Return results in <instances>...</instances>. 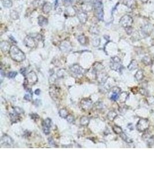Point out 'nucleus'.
Returning a JSON list of instances; mask_svg holds the SVG:
<instances>
[{"label":"nucleus","mask_w":154,"mask_h":173,"mask_svg":"<svg viewBox=\"0 0 154 173\" xmlns=\"http://www.w3.org/2000/svg\"><path fill=\"white\" fill-rule=\"evenodd\" d=\"M1 145H4L5 146L6 145H11L12 144L13 141L11 139V137H9L7 135H4L1 138Z\"/></svg>","instance_id":"11"},{"label":"nucleus","mask_w":154,"mask_h":173,"mask_svg":"<svg viewBox=\"0 0 154 173\" xmlns=\"http://www.w3.org/2000/svg\"><path fill=\"white\" fill-rule=\"evenodd\" d=\"M77 17L81 24H85L88 19V16L84 11H79L77 13Z\"/></svg>","instance_id":"9"},{"label":"nucleus","mask_w":154,"mask_h":173,"mask_svg":"<svg viewBox=\"0 0 154 173\" xmlns=\"http://www.w3.org/2000/svg\"><path fill=\"white\" fill-rule=\"evenodd\" d=\"M81 106L83 109L86 110L89 109L92 106V100L89 99H84L82 100L81 102Z\"/></svg>","instance_id":"13"},{"label":"nucleus","mask_w":154,"mask_h":173,"mask_svg":"<svg viewBox=\"0 0 154 173\" xmlns=\"http://www.w3.org/2000/svg\"><path fill=\"white\" fill-rule=\"evenodd\" d=\"M142 61L145 65H150L152 63V60H151V58L148 57V56H145L144 57H143Z\"/></svg>","instance_id":"24"},{"label":"nucleus","mask_w":154,"mask_h":173,"mask_svg":"<svg viewBox=\"0 0 154 173\" xmlns=\"http://www.w3.org/2000/svg\"><path fill=\"white\" fill-rule=\"evenodd\" d=\"M124 4L129 8H133L136 5L135 0H124Z\"/></svg>","instance_id":"18"},{"label":"nucleus","mask_w":154,"mask_h":173,"mask_svg":"<svg viewBox=\"0 0 154 173\" xmlns=\"http://www.w3.org/2000/svg\"><path fill=\"white\" fill-rule=\"evenodd\" d=\"M11 17L12 19L17 20L19 18V15H18V13L16 11H12L11 12Z\"/></svg>","instance_id":"28"},{"label":"nucleus","mask_w":154,"mask_h":173,"mask_svg":"<svg viewBox=\"0 0 154 173\" xmlns=\"http://www.w3.org/2000/svg\"><path fill=\"white\" fill-rule=\"evenodd\" d=\"M2 5L5 8H11L12 6V2L11 0H2Z\"/></svg>","instance_id":"25"},{"label":"nucleus","mask_w":154,"mask_h":173,"mask_svg":"<svg viewBox=\"0 0 154 173\" xmlns=\"http://www.w3.org/2000/svg\"><path fill=\"white\" fill-rule=\"evenodd\" d=\"M148 1H149V0H141V1L143 3H147Z\"/></svg>","instance_id":"41"},{"label":"nucleus","mask_w":154,"mask_h":173,"mask_svg":"<svg viewBox=\"0 0 154 173\" xmlns=\"http://www.w3.org/2000/svg\"><path fill=\"white\" fill-rule=\"evenodd\" d=\"M113 129L114 132L116 133V134H118V135L119 134V135H120L121 133H122V130L121 128L120 127L117 126V125H115V126H113Z\"/></svg>","instance_id":"30"},{"label":"nucleus","mask_w":154,"mask_h":173,"mask_svg":"<svg viewBox=\"0 0 154 173\" xmlns=\"http://www.w3.org/2000/svg\"><path fill=\"white\" fill-rule=\"evenodd\" d=\"M24 99H26L27 100L30 101L31 100V93H28V94H26L24 96Z\"/></svg>","instance_id":"35"},{"label":"nucleus","mask_w":154,"mask_h":173,"mask_svg":"<svg viewBox=\"0 0 154 173\" xmlns=\"http://www.w3.org/2000/svg\"><path fill=\"white\" fill-rule=\"evenodd\" d=\"M38 24L40 26H43L46 25L47 24H48V20L46 17H44L43 16H39L38 17Z\"/></svg>","instance_id":"16"},{"label":"nucleus","mask_w":154,"mask_h":173,"mask_svg":"<svg viewBox=\"0 0 154 173\" xmlns=\"http://www.w3.org/2000/svg\"><path fill=\"white\" fill-rule=\"evenodd\" d=\"M27 82H28L30 84H34L37 83V80H38V78H37V76L35 72H31L27 75Z\"/></svg>","instance_id":"7"},{"label":"nucleus","mask_w":154,"mask_h":173,"mask_svg":"<svg viewBox=\"0 0 154 173\" xmlns=\"http://www.w3.org/2000/svg\"><path fill=\"white\" fill-rule=\"evenodd\" d=\"M67 120L68 122H72L73 120H74V118H73L72 115H68V116L67 117Z\"/></svg>","instance_id":"38"},{"label":"nucleus","mask_w":154,"mask_h":173,"mask_svg":"<svg viewBox=\"0 0 154 173\" xmlns=\"http://www.w3.org/2000/svg\"><path fill=\"white\" fill-rule=\"evenodd\" d=\"M152 25H149V24L145 25L144 27L142 28V32H143L145 34H147L148 35L149 34V32L151 33V32H152Z\"/></svg>","instance_id":"19"},{"label":"nucleus","mask_w":154,"mask_h":173,"mask_svg":"<svg viewBox=\"0 0 154 173\" xmlns=\"http://www.w3.org/2000/svg\"><path fill=\"white\" fill-rule=\"evenodd\" d=\"M39 93H40V90H39V89H37V90L35 91V94L39 95Z\"/></svg>","instance_id":"40"},{"label":"nucleus","mask_w":154,"mask_h":173,"mask_svg":"<svg viewBox=\"0 0 154 173\" xmlns=\"http://www.w3.org/2000/svg\"><path fill=\"white\" fill-rule=\"evenodd\" d=\"M15 112H16V113L18 114H21V113H23V110L22 109H21L20 108H18V107H15Z\"/></svg>","instance_id":"36"},{"label":"nucleus","mask_w":154,"mask_h":173,"mask_svg":"<svg viewBox=\"0 0 154 173\" xmlns=\"http://www.w3.org/2000/svg\"><path fill=\"white\" fill-rule=\"evenodd\" d=\"M93 6H94L95 13L96 17L100 21L103 20V4L101 0H93Z\"/></svg>","instance_id":"2"},{"label":"nucleus","mask_w":154,"mask_h":173,"mask_svg":"<svg viewBox=\"0 0 154 173\" xmlns=\"http://www.w3.org/2000/svg\"><path fill=\"white\" fill-rule=\"evenodd\" d=\"M9 54L13 60L17 62H21L25 58L24 53L15 45L11 46L9 50Z\"/></svg>","instance_id":"1"},{"label":"nucleus","mask_w":154,"mask_h":173,"mask_svg":"<svg viewBox=\"0 0 154 173\" xmlns=\"http://www.w3.org/2000/svg\"><path fill=\"white\" fill-rule=\"evenodd\" d=\"M133 20L132 17L128 15V14L122 16L120 19V21H119V23H120L121 25L124 28L131 27L133 24Z\"/></svg>","instance_id":"3"},{"label":"nucleus","mask_w":154,"mask_h":173,"mask_svg":"<svg viewBox=\"0 0 154 173\" xmlns=\"http://www.w3.org/2000/svg\"><path fill=\"white\" fill-rule=\"evenodd\" d=\"M137 66H138L137 62L136 61L133 60L132 61H131L129 65L128 66V69H129V70H133L134 69H136L137 68Z\"/></svg>","instance_id":"22"},{"label":"nucleus","mask_w":154,"mask_h":173,"mask_svg":"<svg viewBox=\"0 0 154 173\" xmlns=\"http://www.w3.org/2000/svg\"><path fill=\"white\" fill-rule=\"evenodd\" d=\"M17 73L15 72H11L8 73V77L9 78H13L16 76Z\"/></svg>","instance_id":"34"},{"label":"nucleus","mask_w":154,"mask_h":173,"mask_svg":"<svg viewBox=\"0 0 154 173\" xmlns=\"http://www.w3.org/2000/svg\"><path fill=\"white\" fill-rule=\"evenodd\" d=\"M56 86H54V88H53V86H50V95L52 96V98H54V97L57 98V92H58V91H57V89L55 88Z\"/></svg>","instance_id":"20"},{"label":"nucleus","mask_w":154,"mask_h":173,"mask_svg":"<svg viewBox=\"0 0 154 173\" xmlns=\"http://www.w3.org/2000/svg\"><path fill=\"white\" fill-rule=\"evenodd\" d=\"M90 30H92V31H90L91 33H92V34H99V30L96 27L92 26V27L90 28Z\"/></svg>","instance_id":"31"},{"label":"nucleus","mask_w":154,"mask_h":173,"mask_svg":"<svg viewBox=\"0 0 154 173\" xmlns=\"http://www.w3.org/2000/svg\"><path fill=\"white\" fill-rule=\"evenodd\" d=\"M70 70L75 74H81L84 73V69H82L78 65H74L70 68Z\"/></svg>","instance_id":"12"},{"label":"nucleus","mask_w":154,"mask_h":173,"mask_svg":"<svg viewBox=\"0 0 154 173\" xmlns=\"http://www.w3.org/2000/svg\"><path fill=\"white\" fill-rule=\"evenodd\" d=\"M73 2V0H64V5H69Z\"/></svg>","instance_id":"37"},{"label":"nucleus","mask_w":154,"mask_h":173,"mask_svg":"<svg viewBox=\"0 0 154 173\" xmlns=\"http://www.w3.org/2000/svg\"><path fill=\"white\" fill-rule=\"evenodd\" d=\"M149 126V121L147 119H140L137 124V129L140 132H144Z\"/></svg>","instance_id":"5"},{"label":"nucleus","mask_w":154,"mask_h":173,"mask_svg":"<svg viewBox=\"0 0 154 173\" xmlns=\"http://www.w3.org/2000/svg\"><path fill=\"white\" fill-rule=\"evenodd\" d=\"M60 115L62 118H67V117L68 116V112L67 110L63 109L60 111Z\"/></svg>","instance_id":"29"},{"label":"nucleus","mask_w":154,"mask_h":173,"mask_svg":"<svg viewBox=\"0 0 154 173\" xmlns=\"http://www.w3.org/2000/svg\"><path fill=\"white\" fill-rule=\"evenodd\" d=\"M24 43L27 47L30 48H34L36 46V43L35 40L32 37L30 36H27L24 40Z\"/></svg>","instance_id":"6"},{"label":"nucleus","mask_w":154,"mask_h":173,"mask_svg":"<svg viewBox=\"0 0 154 173\" xmlns=\"http://www.w3.org/2000/svg\"><path fill=\"white\" fill-rule=\"evenodd\" d=\"M0 47L1 49L4 52H7L9 51L11 46H10V44L6 41H2L0 43Z\"/></svg>","instance_id":"14"},{"label":"nucleus","mask_w":154,"mask_h":173,"mask_svg":"<svg viewBox=\"0 0 154 173\" xmlns=\"http://www.w3.org/2000/svg\"><path fill=\"white\" fill-rule=\"evenodd\" d=\"M121 89L118 87H114L111 91V95L110 96V98L111 100L116 101L119 98V92Z\"/></svg>","instance_id":"10"},{"label":"nucleus","mask_w":154,"mask_h":173,"mask_svg":"<svg viewBox=\"0 0 154 173\" xmlns=\"http://www.w3.org/2000/svg\"><path fill=\"white\" fill-rule=\"evenodd\" d=\"M51 9V4L50 2H46L43 6L42 11L44 13L47 14L50 12Z\"/></svg>","instance_id":"17"},{"label":"nucleus","mask_w":154,"mask_h":173,"mask_svg":"<svg viewBox=\"0 0 154 173\" xmlns=\"http://www.w3.org/2000/svg\"><path fill=\"white\" fill-rule=\"evenodd\" d=\"M117 113L115 111H111L109 112V113L107 115V118H109V119L110 121H113L114 119V118L116 117Z\"/></svg>","instance_id":"27"},{"label":"nucleus","mask_w":154,"mask_h":173,"mask_svg":"<svg viewBox=\"0 0 154 173\" xmlns=\"http://www.w3.org/2000/svg\"><path fill=\"white\" fill-rule=\"evenodd\" d=\"M77 39H78L79 42L81 43V44H83V45H84V44L87 43V38L84 35H81L79 36Z\"/></svg>","instance_id":"21"},{"label":"nucleus","mask_w":154,"mask_h":173,"mask_svg":"<svg viewBox=\"0 0 154 173\" xmlns=\"http://www.w3.org/2000/svg\"><path fill=\"white\" fill-rule=\"evenodd\" d=\"M60 49L62 50V51H69L71 50L72 47L70 45V43L67 42V41H64L61 43V46H60Z\"/></svg>","instance_id":"15"},{"label":"nucleus","mask_w":154,"mask_h":173,"mask_svg":"<svg viewBox=\"0 0 154 173\" xmlns=\"http://www.w3.org/2000/svg\"><path fill=\"white\" fill-rule=\"evenodd\" d=\"M51 126V121L49 118H47L44 120L43 124V129L46 135H48L50 133V128Z\"/></svg>","instance_id":"8"},{"label":"nucleus","mask_w":154,"mask_h":173,"mask_svg":"<svg viewBox=\"0 0 154 173\" xmlns=\"http://www.w3.org/2000/svg\"><path fill=\"white\" fill-rule=\"evenodd\" d=\"M144 73L142 71V70H138L137 72H136V74H135V77L136 79V80L137 81H140L142 79V78L144 77Z\"/></svg>","instance_id":"23"},{"label":"nucleus","mask_w":154,"mask_h":173,"mask_svg":"<svg viewBox=\"0 0 154 173\" xmlns=\"http://www.w3.org/2000/svg\"><path fill=\"white\" fill-rule=\"evenodd\" d=\"M58 1H59V0H55V8H57V6H58Z\"/></svg>","instance_id":"39"},{"label":"nucleus","mask_w":154,"mask_h":173,"mask_svg":"<svg viewBox=\"0 0 154 173\" xmlns=\"http://www.w3.org/2000/svg\"><path fill=\"white\" fill-rule=\"evenodd\" d=\"M90 122V119L87 117H83L80 119V124L83 126H86L89 124Z\"/></svg>","instance_id":"26"},{"label":"nucleus","mask_w":154,"mask_h":173,"mask_svg":"<svg viewBox=\"0 0 154 173\" xmlns=\"http://www.w3.org/2000/svg\"><path fill=\"white\" fill-rule=\"evenodd\" d=\"M121 60L118 57H115L111 58L110 60V68L114 70L119 71L121 69Z\"/></svg>","instance_id":"4"},{"label":"nucleus","mask_w":154,"mask_h":173,"mask_svg":"<svg viewBox=\"0 0 154 173\" xmlns=\"http://www.w3.org/2000/svg\"><path fill=\"white\" fill-rule=\"evenodd\" d=\"M121 137L122 138V139L123 140H125V141H126V142H128V143H129V142H130L131 140L130 139H129V138L127 136H126V135H125L124 133H121Z\"/></svg>","instance_id":"32"},{"label":"nucleus","mask_w":154,"mask_h":173,"mask_svg":"<svg viewBox=\"0 0 154 173\" xmlns=\"http://www.w3.org/2000/svg\"><path fill=\"white\" fill-rule=\"evenodd\" d=\"M125 31H126V32L127 33L128 35H130L133 32V29H132L131 27H127V28H125Z\"/></svg>","instance_id":"33"}]
</instances>
